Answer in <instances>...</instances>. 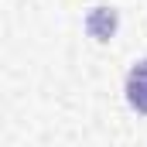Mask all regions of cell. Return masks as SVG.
I'll return each instance as SVG.
<instances>
[{
	"instance_id": "6da1fadb",
	"label": "cell",
	"mask_w": 147,
	"mask_h": 147,
	"mask_svg": "<svg viewBox=\"0 0 147 147\" xmlns=\"http://www.w3.org/2000/svg\"><path fill=\"white\" fill-rule=\"evenodd\" d=\"M123 92H127V103L137 113L147 116V58L134 62L130 72H127V82H123Z\"/></svg>"
},
{
	"instance_id": "7a4b0ae2",
	"label": "cell",
	"mask_w": 147,
	"mask_h": 147,
	"mask_svg": "<svg viewBox=\"0 0 147 147\" xmlns=\"http://www.w3.org/2000/svg\"><path fill=\"white\" fill-rule=\"evenodd\" d=\"M86 28H89V34H92V38L106 41V38L116 31V14L106 10V7H99V10H92V14L86 17Z\"/></svg>"
}]
</instances>
